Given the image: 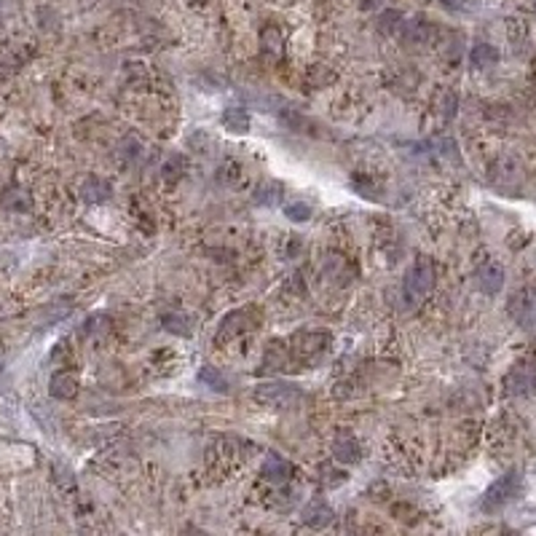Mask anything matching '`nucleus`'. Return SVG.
I'll return each mask as SVG.
<instances>
[{
	"mask_svg": "<svg viewBox=\"0 0 536 536\" xmlns=\"http://www.w3.org/2000/svg\"><path fill=\"white\" fill-rule=\"evenodd\" d=\"M161 322H164V327H166L169 333L180 335V338H190V333H193V322L188 319L185 314H177V311H172V314H164Z\"/></svg>",
	"mask_w": 536,
	"mask_h": 536,
	"instance_id": "0eeeda50",
	"label": "nucleus"
},
{
	"mask_svg": "<svg viewBox=\"0 0 536 536\" xmlns=\"http://www.w3.org/2000/svg\"><path fill=\"white\" fill-rule=\"evenodd\" d=\"M434 287V268L429 263L427 257H418L413 266L408 268L405 274V281H402V293H405V300L413 306L418 300H424Z\"/></svg>",
	"mask_w": 536,
	"mask_h": 536,
	"instance_id": "f257e3e1",
	"label": "nucleus"
},
{
	"mask_svg": "<svg viewBox=\"0 0 536 536\" xmlns=\"http://www.w3.org/2000/svg\"><path fill=\"white\" fill-rule=\"evenodd\" d=\"M223 123H226V129H231V132H250V116L244 113V110H226V116H223Z\"/></svg>",
	"mask_w": 536,
	"mask_h": 536,
	"instance_id": "9d476101",
	"label": "nucleus"
},
{
	"mask_svg": "<svg viewBox=\"0 0 536 536\" xmlns=\"http://www.w3.org/2000/svg\"><path fill=\"white\" fill-rule=\"evenodd\" d=\"M357 456H360V451H357V445H354V442H341V445L335 448V458H338V461H343V464L354 461Z\"/></svg>",
	"mask_w": 536,
	"mask_h": 536,
	"instance_id": "4468645a",
	"label": "nucleus"
},
{
	"mask_svg": "<svg viewBox=\"0 0 536 536\" xmlns=\"http://www.w3.org/2000/svg\"><path fill=\"white\" fill-rule=\"evenodd\" d=\"M80 199L86 204H102L110 199V185L102 177H86L83 185H80Z\"/></svg>",
	"mask_w": 536,
	"mask_h": 536,
	"instance_id": "39448f33",
	"label": "nucleus"
},
{
	"mask_svg": "<svg viewBox=\"0 0 536 536\" xmlns=\"http://www.w3.org/2000/svg\"><path fill=\"white\" fill-rule=\"evenodd\" d=\"M49 394H51L54 400H73L75 394H78V378L73 373H54L51 381H49Z\"/></svg>",
	"mask_w": 536,
	"mask_h": 536,
	"instance_id": "20e7f679",
	"label": "nucleus"
},
{
	"mask_svg": "<svg viewBox=\"0 0 536 536\" xmlns=\"http://www.w3.org/2000/svg\"><path fill=\"white\" fill-rule=\"evenodd\" d=\"M284 214H287L293 223H306L308 217H311V207L303 204V201H295V204H290V207L284 209Z\"/></svg>",
	"mask_w": 536,
	"mask_h": 536,
	"instance_id": "ddd939ff",
	"label": "nucleus"
},
{
	"mask_svg": "<svg viewBox=\"0 0 536 536\" xmlns=\"http://www.w3.org/2000/svg\"><path fill=\"white\" fill-rule=\"evenodd\" d=\"M515 491H518V475H515V472H509V475L499 477V480L488 488V494H485V499H482V507L485 509H499L501 504H507L509 499L515 496Z\"/></svg>",
	"mask_w": 536,
	"mask_h": 536,
	"instance_id": "7ed1b4c3",
	"label": "nucleus"
},
{
	"mask_svg": "<svg viewBox=\"0 0 536 536\" xmlns=\"http://www.w3.org/2000/svg\"><path fill=\"white\" fill-rule=\"evenodd\" d=\"M496 62V49L494 46H485V43H480V46H475L472 49V65L475 67H488V65H494Z\"/></svg>",
	"mask_w": 536,
	"mask_h": 536,
	"instance_id": "9b49d317",
	"label": "nucleus"
},
{
	"mask_svg": "<svg viewBox=\"0 0 536 536\" xmlns=\"http://www.w3.org/2000/svg\"><path fill=\"white\" fill-rule=\"evenodd\" d=\"M0 204H3L6 209H11V212H27V209L32 207V196H30V190H25L22 185H11L3 190Z\"/></svg>",
	"mask_w": 536,
	"mask_h": 536,
	"instance_id": "423d86ee",
	"label": "nucleus"
},
{
	"mask_svg": "<svg viewBox=\"0 0 536 536\" xmlns=\"http://www.w3.org/2000/svg\"><path fill=\"white\" fill-rule=\"evenodd\" d=\"M400 25H402L400 11H384L381 16H378V30H381V32H386V35L400 32Z\"/></svg>",
	"mask_w": 536,
	"mask_h": 536,
	"instance_id": "f8f14e48",
	"label": "nucleus"
},
{
	"mask_svg": "<svg viewBox=\"0 0 536 536\" xmlns=\"http://www.w3.org/2000/svg\"><path fill=\"white\" fill-rule=\"evenodd\" d=\"M247 327V317L241 314V311H233V314H228L223 324H220V338H236Z\"/></svg>",
	"mask_w": 536,
	"mask_h": 536,
	"instance_id": "1a4fd4ad",
	"label": "nucleus"
},
{
	"mask_svg": "<svg viewBox=\"0 0 536 536\" xmlns=\"http://www.w3.org/2000/svg\"><path fill=\"white\" fill-rule=\"evenodd\" d=\"M501 281H504V274L499 266H485L480 271V287L485 293H499L501 290Z\"/></svg>",
	"mask_w": 536,
	"mask_h": 536,
	"instance_id": "6e6552de",
	"label": "nucleus"
},
{
	"mask_svg": "<svg viewBox=\"0 0 536 536\" xmlns=\"http://www.w3.org/2000/svg\"><path fill=\"white\" fill-rule=\"evenodd\" d=\"M255 400L271 408H293L300 400V391L287 384H260L255 389Z\"/></svg>",
	"mask_w": 536,
	"mask_h": 536,
	"instance_id": "f03ea898",
	"label": "nucleus"
}]
</instances>
